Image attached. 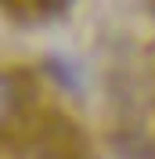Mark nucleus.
<instances>
[{"label":"nucleus","instance_id":"obj_1","mask_svg":"<svg viewBox=\"0 0 155 159\" xmlns=\"http://www.w3.org/2000/svg\"><path fill=\"white\" fill-rule=\"evenodd\" d=\"M0 159H108L61 80L4 47Z\"/></svg>","mask_w":155,"mask_h":159},{"label":"nucleus","instance_id":"obj_2","mask_svg":"<svg viewBox=\"0 0 155 159\" xmlns=\"http://www.w3.org/2000/svg\"><path fill=\"white\" fill-rule=\"evenodd\" d=\"M112 105L119 159H155V15L119 61Z\"/></svg>","mask_w":155,"mask_h":159}]
</instances>
